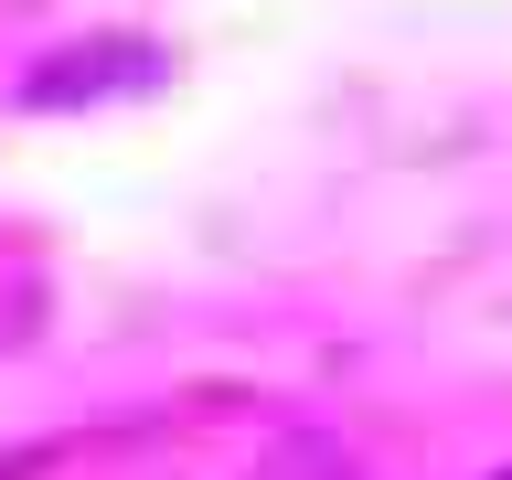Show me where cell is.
I'll list each match as a JSON object with an SVG mask.
<instances>
[{
	"mask_svg": "<svg viewBox=\"0 0 512 480\" xmlns=\"http://www.w3.org/2000/svg\"><path fill=\"white\" fill-rule=\"evenodd\" d=\"M107 86H150V54L139 43H96V54H64L54 75H32V107H75V96H107Z\"/></svg>",
	"mask_w": 512,
	"mask_h": 480,
	"instance_id": "cell-1",
	"label": "cell"
},
{
	"mask_svg": "<svg viewBox=\"0 0 512 480\" xmlns=\"http://www.w3.org/2000/svg\"><path fill=\"white\" fill-rule=\"evenodd\" d=\"M502 480H512V470H502Z\"/></svg>",
	"mask_w": 512,
	"mask_h": 480,
	"instance_id": "cell-2",
	"label": "cell"
}]
</instances>
